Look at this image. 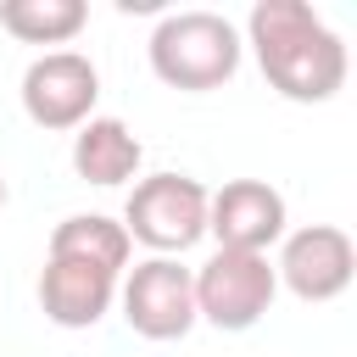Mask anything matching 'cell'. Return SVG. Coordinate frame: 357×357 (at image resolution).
I'll use <instances>...</instances> for the list:
<instances>
[{
    "label": "cell",
    "instance_id": "cell-3",
    "mask_svg": "<svg viewBox=\"0 0 357 357\" xmlns=\"http://www.w3.org/2000/svg\"><path fill=\"white\" fill-rule=\"evenodd\" d=\"M117 223L128 229V240L151 245V257H184L206 234V184L190 173L134 178Z\"/></svg>",
    "mask_w": 357,
    "mask_h": 357
},
{
    "label": "cell",
    "instance_id": "cell-11",
    "mask_svg": "<svg viewBox=\"0 0 357 357\" xmlns=\"http://www.w3.org/2000/svg\"><path fill=\"white\" fill-rule=\"evenodd\" d=\"M45 257H84V262H100V268L123 273L128 257H134V240L106 212H73V218H61L50 229V251Z\"/></svg>",
    "mask_w": 357,
    "mask_h": 357
},
{
    "label": "cell",
    "instance_id": "cell-4",
    "mask_svg": "<svg viewBox=\"0 0 357 357\" xmlns=\"http://www.w3.org/2000/svg\"><path fill=\"white\" fill-rule=\"evenodd\" d=\"M273 296H279V273H273V257L262 251H212L195 268V318L223 335L257 329Z\"/></svg>",
    "mask_w": 357,
    "mask_h": 357
},
{
    "label": "cell",
    "instance_id": "cell-1",
    "mask_svg": "<svg viewBox=\"0 0 357 357\" xmlns=\"http://www.w3.org/2000/svg\"><path fill=\"white\" fill-rule=\"evenodd\" d=\"M240 45L257 50L262 78L296 106H324L346 89V39L307 0H257Z\"/></svg>",
    "mask_w": 357,
    "mask_h": 357
},
{
    "label": "cell",
    "instance_id": "cell-13",
    "mask_svg": "<svg viewBox=\"0 0 357 357\" xmlns=\"http://www.w3.org/2000/svg\"><path fill=\"white\" fill-rule=\"evenodd\" d=\"M0 206H6V173H0Z\"/></svg>",
    "mask_w": 357,
    "mask_h": 357
},
{
    "label": "cell",
    "instance_id": "cell-7",
    "mask_svg": "<svg viewBox=\"0 0 357 357\" xmlns=\"http://www.w3.org/2000/svg\"><path fill=\"white\" fill-rule=\"evenodd\" d=\"M273 273L296 301H335V296H346V284L357 273V245L340 223H307V229L284 234Z\"/></svg>",
    "mask_w": 357,
    "mask_h": 357
},
{
    "label": "cell",
    "instance_id": "cell-8",
    "mask_svg": "<svg viewBox=\"0 0 357 357\" xmlns=\"http://www.w3.org/2000/svg\"><path fill=\"white\" fill-rule=\"evenodd\" d=\"M290 206L268 178H229L223 190H206V234L218 251H262L284 240Z\"/></svg>",
    "mask_w": 357,
    "mask_h": 357
},
{
    "label": "cell",
    "instance_id": "cell-6",
    "mask_svg": "<svg viewBox=\"0 0 357 357\" xmlns=\"http://www.w3.org/2000/svg\"><path fill=\"white\" fill-rule=\"evenodd\" d=\"M22 112L28 123L50 128V134H67V128H84L95 117V100H100V73L84 50H45L22 67Z\"/></svg>",
    "mask_w": 357,
    "mask_h": 357
},
{
    "label": "cell",
    "instance_id": "cell-9",
    "mask_svg": "<svg viewBox=\"0 0 357 357\" xmlns=\"http://www.w3.org/2000/svg\"><path fill=\"white\" fill-rule=\"evenodd\" d=\"M117 279L123 273H112L100 262H84V257H45V268H39V312L56 329H95L117 301Z\"/></svg>",
    "mask_w": 357,
    "mask_h": 357
},
{
    "label": "cell",
    "instance_id": "cell-2",
    "mask_svg": "<svg viewBox=\"0 0 357 357\" xmlns=\"http://www.w3.org/2000/svg\"><path fill=\"white\" fill-rule=\"evenodd\" d=\"M151 73L167 84V89H184V95H206V89H223L234 73H240V28L223 17V11H167L156 28H151Z\"/></svg>",
    "mask_w": 357,
    "mask_h": 357
},
{
    "label": "cell",
    "instance_id": "cell-12",
    "mask_svg": "<svg viewBox=\"0 0 357 357\" xmlns=\"http://www.w3.org/2000/svg\"><path fill=\"white\" fill-rule=\"evenodd\" d=\"M89 22L84 0H0V28L22 45H67Z\"/></svg>",
    "mask_w": 357,
    "mask_h": 357
},
{
    "label": "cell",
    "instance_id": "cell-10",
    "mask_svg": "<svg viewBox=\"0 0 357 357\" xmlns=\"http://www.w3.org/2000/svg\"><path fill=\"white\" fill-rule=\"evenodd\" d=\"M139 162H145V145L123 117H89L84 128H73V173L84 184H100V190L128 184Z\"/></svg>",
    "mask_w": 357,
    "mask_h": 357
},
{
    "label": "cell",
    "instance_id": "cell-5",
    "mask_svg": "<svg viewBox=\"0 0 357 357\" xmlns=\"http://www.w3.org/2000/svg\"><path fill=\"white\" fill-rule=\"evenodd\" d=\"M117 301H123V324L139 340H184L201 318H195V268H184L178 257H145L117 279Z\"/></svg>",
    "mask_w": 357,
    "mask_h": 357
}]
</instances>
